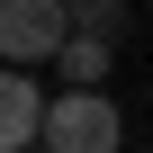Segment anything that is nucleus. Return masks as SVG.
Wrapping results in <instances>:
<instances>
[{
    "label": "nucleus",
    "instance_id": "nucleus-1",
    "mask_svg": "<svg viewBox=\"0 0 153 153\" xmlns=\"http://www.w3.org/2000/svg\"><path fill=\"white\" fill-rule=\"evenodd\" d=\"M36 135H45V153H117L126 144V117H117L108 90H63V99H45Z\"/></svg>",
    "mask_w": 153,
    "mask_h": 153
},
{
    "label": "nucleus",
    "instance_id": "nucleus-2",
    "mask_svg": "<svg viewBox=\"0 0 153 153\" xmlns=\"http://www.w3.org/2000/svg\"><path fill=\"white\" fill-rule=\"evenodd\" d=\"M63 45V0H0V63H36Z\"/></svg>",
    "mask_w": 153,
    "mask_h": 153
},
{
    "label": "nucleus",
    "instance_id": "nucleus-3",
    "mask_svg": "<svg viewBox=\"0 0 153 153\" xmlns=\"http://www.w3.org/2000/svg\"><path fill=\"white\" fill-rule=\"evenodd\" d=\"M36 117H45V90L27 72H0V153H27L36 144Z\"/></svg>",
    "mask_w": 153,
    "mask_h": 153
},
{
    "label": "nucleus",
    "instance_id": "nucleus-4",
    "mask_svg": "<svg viewBox=\"0 0 153 153\" xmlns=\"http://www.w3.org/2000/svg\"><path fill=\"white\" fill-rule=\"evenodd\" d=\"M63 36H99V45H117V36H126V0H63Z\"/></svg>",
    "mask_w": 153,
    "mask_h": 153
},
{
    "label": "nucleus",
    "instance_id": "nucleus-5",
    "mask_svg": "<svg viewBox=\"0 0 153 153\" xmlns=\"http://www.w3.org/2000/svg\"><path fill=\"white\" fill-rule=\"evenodd\" d=\"M54 63L72 72V90H99V72H108V45H99V36H63V45H54Z\"/></svg>",
    "mask_w": 153,
    "mask_h": 153
},
{
    "label": "nucleus",
    "instance_id": "nucleus-6",
    "mask_svg": "<svg viewBox=\"0 0 153 153\" xmlns=\"http://www.w3.org/2000/svg\"><path fill=\"white\" fill-rule=\"evenodd\" d=\"M27 153H36V144H27Z\"/></svg>",
    "mask_w": 153,
    "mask_h": 153
}]
</instances>
